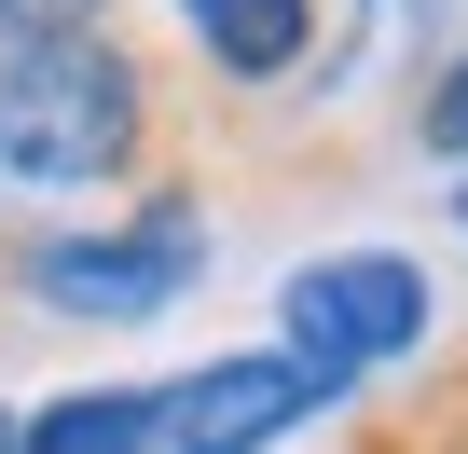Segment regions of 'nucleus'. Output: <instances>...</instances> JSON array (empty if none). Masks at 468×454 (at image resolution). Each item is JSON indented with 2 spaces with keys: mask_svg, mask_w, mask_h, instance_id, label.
I'll return each instance as SVG.
<instances>
[{
  "mask_svg": "<svg viewBox=\"0 0 468 454\" xmlns=\"http://www.w3.org/2000/svg\"><path fill=\"white\" fill-rule=\"evenodd\" d=\"M165 15H179V56L234 97H262L317 56V0H165Z\"/></svg>",
  "mask_w": 468,
  "mask_h": 454,
  "instance_id": "nucleus-5",
  "label": "nucleus"
},
{
  "mask_svg": "<svg viewBox=\"0 0 468 454\" xmlns=\"http://www.w3.org/2000/svg\"><path fill=\"white\" fill-rule=\"evenodd\" d=\"M220 262V220L193 193H138L124 220H42V235L0 248V290L69 317V331H138V317H179Z\"/></svg>",
  "mask_w": 468,
  "mask_h": 454,
  "instance_id": "nucleus-2",
  "label": "nucleus"
},
{
  "mask_svg": "<svg viewBox=\"0 0 468 454\" xmlns=\"http://www.w3.org/2000/svg\"><path fill=\"white\" fill-rule=\"evenodd\" d=\"M124 0H0V42H42V28H97Z\"/></svg>",
  "mask_w": 468,
  "mask_h": 454,
  "instance_id": "nucleus-8",
  "label": "nucleus"
},
{
  "mask_svg": "<svg viewBox=\"0 0 468 454\" xmlns=\"http://www.w3.org/2000/svg\"><path fill=\"white\" fill-rule=\"evenodd\" d=\"M454 235H468V179H454Z\"/></svg>",
  "mask_w": 468,
  "mask_h": 454,
  "instance_id": "nucleus-9",
  "label": "nucleus"
},
{
  "mask_svg": "<svg viewBox=\"0 0 468 454\" xmlns=\"http://www.w3.org/2000/svg\"><path fill=\"white\" fill-rule=\"evenodd\" d=\"M413 152L468 179V42H454L441 69H413Z\"/></svg>",
  "mask_w": 468,
  "mask_h": 454,
  "instance_id": "nucleus-7",
  "label": "nucleus"
},
{
  "mask_svg": "<svg viewBox=\"0 0 468 454\" xmlns=\"http://www.w3.org/2000/svg\"><path fill=\"white\" fill-rule=\"evenodd\" d=\"M0 454H15V413H0Z\"/></svg>",
  "mask_w": 468,
  "mask_h": 454,
  "instance_id": "nucleus-10",
  "label": "nucleus"
},
{
  "mask_svg": "<svg viewBox=\"0 0 468 454\" xmlns=\"http://www.w3.org/2000/svg\"><path fill=\"white\" fill-rule=\"evenodd\" d=\"M317 413H331V385H317L303 358L234 344V358H207V372H165V385H152L138 454H276V440H303Z\"/></svg>",
  "mask_w": 468,
  "mask_h": 454,
  "instance_id": "nucleus-4",
  "label": "nucleus"
},
{
  "mask_svg": "<svg viewBox=\"0 0 468 454\" xmlns=\"http://www.w3.org/2000/svg\"><path fill=\"white\" fill-rule=\"evenodd\" d=\"M138 413H152V385H69V399L15 413V454H138Z\"/></svg>",
  "mask_w": 468,
  "mask_h": 454,
  "instance_id": "nucleus-6",
  "label": "nucleus"
},
{
  "mask_svg": "<svg viewBox=\"0 0 468 454\" xmlns=\"http://www.w3.org/2000/svg\"><path fill=\"white\" fill-rule=\"evenodd\" d=\"M427 331H441V290H427L413 248H331L276 290V358H303L331 399L386 358H427Z\"/></svg>",
  "mask_w": 468,
  "mask_h": 454,
  "instance_id": "nucleus-3",
  "label": "nucleus"
},
{
  "mask_svg": "<svg viewBox=\"0 0 468 454\" xmlns=\"http://www.w3.org/2000/svg\"><path fill=\"white\" fill-rule=\"evenodd\" d=\"M165 152H179V83L124 15L0 42V179L15 193H138Z\"/></svg>",
  "mask_w": 468,
  "mask_h": 454,
  "instance_id": "nucleus-1",
  "label": "nucleus"
},
{
  "mask_svg": "<svg viewBox=\"0 0 468 454\" xmlns=\"http://www.w3.org/2000/svg\"><path fill=\"white\" fill-rule=\"evenodd\" d=\"M358 15H372V0H358Z\"/></svg>",
  "mask_w": 468,
  "mask_h": 454,
  "instance_id": "nucleus-11",
  "label": "nucleus"
}]
</instances>
